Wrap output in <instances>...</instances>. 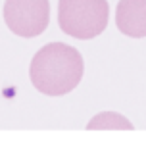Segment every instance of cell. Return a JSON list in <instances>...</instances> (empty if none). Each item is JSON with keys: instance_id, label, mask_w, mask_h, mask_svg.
<instances>
[{"instance_id": "cell-1", "label": "cell", "mask_w": 146, "mask_h": 142, "mask_svg": "<svg viewBox=\"0 0 146 142\" xmlns=\"http://www.w3.org/2000/svg\"><path fill=\"white\" fill-rule=\"evenodd\" d=\"M85 63L77 48L64 42L44 44L33 56L29 65L31 83L46 96H64L77 89L83 79Z\"/></svg>"}, {"instance_id": "cell-2", "label": "cell", "mask_w": 146, "mask_h": 142, "mask_svg": "<svg viewBox=\"0 0 146 142\" xmlns=\"http://www.w3.org/2000/svg\"><path fill=\"white\" fill-rule=\"evenodd\" d=\"M108 19V0H60L58 4L60 29L79 40H90L102 35Z\"/></svg>"}, {"instance_id": "cell-3", "label": "cell", "mask_w": 146, "mask_h": 142, "mask_svg": "<svg viewBox=\"0 0 146 142\" xmlns=\"http://www.w3.org/2000/svg\"><path fill=\"white\" fill-rule=\"evenodd\" d=\"M4 21L14 35L33 38L42 35L50 23V2L48 0H6Z\"/></svg>"}, {"instance_id": "cell-4", "label": "cell", "mask_w": 146, "mask_h": 142, "mask_svg": "<svg viewBox=\"0 0 146 142\" xmlns=\"http://www.w3.org/2000/svg\"><path fill=\"white\" fill-rule=\"evenodd\" d=\"M115 25L131 38L146 37V0H119L115 8Z\"/></svg>"}, {"instance_id": "cell-5", "label": "cell", "mask_w": 146, "mask_h": 142, "mask_svg": "<svg viewBox=\"0 0 146 142\" xmlns=\"http://www.w3.org/2000/svg\"><path fill=\"white\" fill-rule=\"evenodd\" d=\"M88 131H94V129H119V131H131L133 123L127 117L119 115V113L113 112H104L100 115H96L88 121L87 125Z\"/></svg>"}]
</instances>
